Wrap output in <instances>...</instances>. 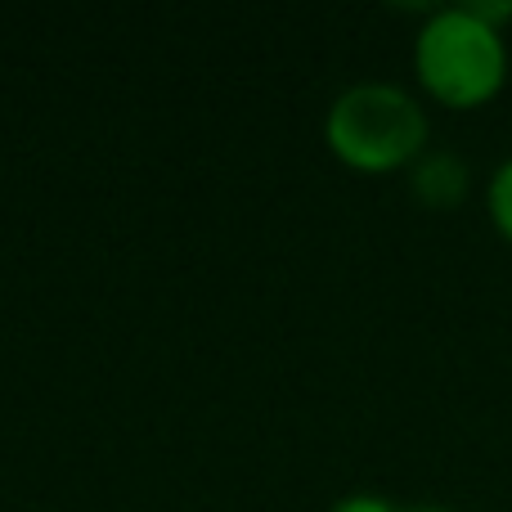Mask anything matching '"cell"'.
Returning <instances> with one entry per match:
<instances>
[{"label":"cell","instance_id":"1","mask_svg":"<svg viewBox=\"0 0 512 512\" xmlns=\"http://www.w3.org/2000/svg\"><path fill=\"white\" fill-rule=\"evenodd\" d=\"M324 140L355 171H396L423 158L427 113L396 81H355L328 104Z\"/></svg>","mask_w":512,"mask_h":512},{"label":"cell","instance_id":"2","mask_svg":"<svg viewBox=\"0 0 512 512\" xmlns=\"http://www.w3.org/2000/svg\"><path fill=\"white\" fill-rule=\"evenodd\" d=\"M414 68L432 99L450 108H477L495 99L508 77L504 32L481 23L468 5L432 9L414 36Z\"/></svg>","mask_w":512,"mask_h":512},{"label":"cell","instance_id":"3","mask_svg":"<svg viewBox=\"0 0 512 512\" xmlns=\"http://www.w3.org/2000/svg\"><path fill=\"white\" fill-rule=\"evenodd\" d=\"M468 167H463L459 153H423L414 162V194L427 207H459L468 198Z\"/></svg>","mask_w":512,"mask_h":512},{"label":"cell","instance_id":"4","mask_svg":"<svg viewBox=\"0 0 512 512\" xmlns=\"http://www.w3.org/2000/svg\"><path fill=\"white\" fill-rule=\"evenodd\" d=\"M486 203H490V221H495L499 234H504V239L512 243V158L495 171V176H490Z\"/></svg>","mask_w":512,"mask_h":512},{"label":"cell","instance_id":"5","mask_svg":"<svg viewBox=\"0 0 512 512\" xmlns=\"http://www.w3.org/2000/svg\"><path fill=\"white\" fill-rule=\"evenodd\" d=\"M333 512H400V508L382 495H346L333 504Z\"/></svg>","mask_w":512,"mask_h":512},{"label":"cell","instance_id":"6","mask_svg":"<svg viewBox=\"0 0 512 512\" xmlns=\"http://www.w3.org/2000/svg\"><path fill=\"white\" fill-rule=\"evenodd\" d=\"M468 9L490 27H504L512 18V0H468Z\"/></svg>","mask_w":512,"mask_h":512},{"label":"cell","instance_id":"7","mask_svg":"<svg viewBox=\"0 0 512 512\" xmlns=\"http://www.w3.org/2000/svg\"><path fill=\"white\" fill-rule=\"evenodd\" d=\"M400 512H450V508H441V504H409V508H400Z\"/></svg>","mask_w":512,"mask_h":512}]
</instances>
